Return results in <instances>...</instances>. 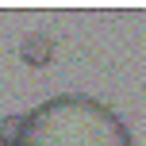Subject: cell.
<instances>
[{
    "mask_svg": "<svg viewBox=\"0 0 146 146\" xmlns=\"http://www.w3.org/2000/svg\"><path fill=\"white\" fill-rule=\"evenodd\" d=\"M15 146H135L127 123L108 108L81 92L50 96L27 111Z\"/></svg>",
    "mask_w": 146,
    "mask_h": 146,
    "instance_id": "6da1fadb",
    "label": "cell"
},
{
    "mask_svg": "<svg viewBox=\"0 0 146 146\" xmlns=\"http://www.w3.org/2000/svg\"><path fill=\"white\" fill-rule=\"evenodd\" d=\"M54 50H58V42H54L50 35H42V31H31L19 42V58H23V66H31V69H46L54 62Z\"/></svg>",
    "mask_w": 146,
    "mask_h": 146,
    "instance_id": "7a4b0ae2",
    "label": "cell"
},
{
    "mask_svg": "<svg viewBox=\"0 0 146 146\" xmlns=\"http://www.w3.org/2000/svg\"><path fill=\"white\" fill-rule=\"evenodd\" d=\"M23 123H27V111H19V115H4L0 119V146H15V139H19Z\"/></svg>",
    "mask_w": 146,
    "mask_h": 146,
    "instance_id": "3957f363",
    "label": "cell"
}]
</instances>
